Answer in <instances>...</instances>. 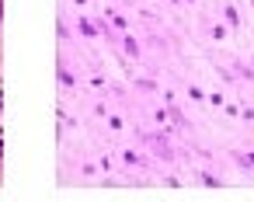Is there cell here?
I'll return each instance as SVG.
<instances>
[{
  "label": "cell",
  "instance_id": "1",
  "mask_svg": "<svg viewBox=\"0 0 254 202\" xmlns=\"http://www.w3.org/2000/svg\"><path fill=\"white\" fill-rule=\"evenodd\" d=\"M223 21H226L230 28H237V25H240V14H237V7H233V4H226V7H223Z\"/></svg>",
  "mask_w": 254,
  "mask_h": 202
},
{
  "label": "cell",
  "instance_id": "2",
  "mask_svg": "<svg viewBox=\"0 0 254 202\" xmlns=\"http://www.w3.org/2000/svg\"><path fill=\"white\" fill-rule=\"evenodd\" d=\"M122 49H126L132 60H139V42H136L132 35H122Z\"/></svg>",
  "mask_w": 254,
  "mask_h": 202
},
{
  "label": "cell",
  "instance_id": "3",
  "mask_svg": "<svg viewBox=\"0 0 254 202\" xmlns=\"http://www.w3.org/2000/svg\"><path fill=\"white\" fill-rule=\"evenodd\" d=\"M77 25H80V32H84V35H94V32H98V21H91V18H80Z\"/></svg>",
  "mask_w": 254,
  "mask_h": 202
},
{
  "label": "cell",
  "instance_id": "4",
  "mask_svg": "<svg viewBox=\"0 0 254 202\" xmlns=\"http://www.w3.org/2000/svg\"><path fill=\"white\" fill-rule=\"evenodd\" d=\"M209 35H212V42H223V39H226V25H212Z\"/></svg>",
  "mask_w": 254,
  "mask_h": 202
},
{
  "label": "cell",
  "instance_id": "5",
  "mask_svg": "<svg viewBox=\"0 0 254 202\" xmlns=\"http://www.w3.org/2000/svg\"><path fill=\"white\" fill-rule=\"evenodd\" d=\"M188 98H191V101H205V91L195 87V84H188Z\"/></svg>",
  "mask_w": 254,
  "mask_h": 202
},
{
  "label": "cell",
  "instance_id": "6",
  "mask_svg": "<svg viewBox=\"0 0 254 202\" xmlns=\"http://www.w3.org/2000/svg\"><path fill=\"white\" fill-rule=\"evenodd\" d=\"M171 119H174V122H178V126H188V119H185V112H178V108H174V105H171Z\"/></svg>",
  "mask_w": 254,
  "mask_h": 202
},
{
  "label": "cell",
  "instance_id": "7",
  "mask_svg": "<svg viewBox=\"0 0 254 202\" xmlns=\"http://www.w3.org/2000/svg\"><path fill=\"white\" fill-rule=\"evenodd\" d=\"M202 185H219V178L212 171H202Z\"/></svg>",
  "mask_w": 254,
  "mask_h": 202
},
{
  "label": "cell",
  "instance_id": "8",
  "mask_svg": "<svg viewBox=\"0 0 254 202\" xmlns=\"http://www.w3.org/2000/svg\"><path fill=\"white\" fill-rule=\"evenodd\" d=\"M108 18H112V21H115V25H119V28H126V18H122V14H119V11H108Z\"/></svg>",
  "mask_w": 254,
  "mask_h": 202
},
{
  "label": "cell",
  "instance_id": "9",
  "mask_svg": "<svg viewBox=\"0 0 254 202\" xmlns=\"http://www.w3.org/2000/svg\"><path fill=\"white\" fill-rule=\"evenodd\" d=\"M60 80H63L66 87H73V73H70V70H60Z\"/></svg>",
  "mask_w": 254,
  "mask_h": 202
},
{
  "label": "cell",
  "instance_id": "10",
  "mask_svg": "<svg viewBox=\"0 0 254 202\" xmlns=\"http://www.w3.org/2000/svg\"><path fill=\"white\" fill-rule=\"evenodd\" d=\"M240 115H244V122H254V108H244Z\"/></svg>",
  "mask_w": 254,
  "mask_h": 202
},
{
  "label": "cell",
  "instance_id": "11",
  "mask_svg": "<svg viewBox=\"0 0 254 202\" xmlns=\"http://www.w3.org/2000/svg\"><path fill=\"white\" fill-rule=\"evenodd\" d=\"M251 4H254V0H251Z\"/></svg>",
  "mask_w": 254,
  "mask_h": 202
}]
</instances>
